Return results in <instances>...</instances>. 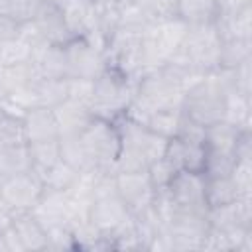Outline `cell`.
I'll return each mask as SVG.
<instances>
[{"label":"cell","instance_id":"cell-37","mask_svg":"<svg viewBox=\"0 0 252 252\" xmlns=\"http://www.w3.org/2000/svg\"><path fill=\"white\" fill-rule=\"evenodd\" d=\"M230 177L240 197H252V161H236Z\"/></svg>","mask_w":252,"mask_h":252},{"label":"cell","instance_id":"cell-22","mask_svg":"<svg viewBox=\"0 0 252 252\" xmlns=\"http://www.w3.org/2000/svg\"><path fill=\"white\" fill-rule=\"evenodd\" d=\"M240 128L226 120H219L215 124L205 126V148L209 152H224V154H234L236 140L240 136Z\"/></svg>","mask_w":252,"mask_h":252},{"label":"cell","instance_id":"cell-34","mask_svg":"<svg viewBox=\"0 0 252 252\" xmlns=\"http://www.w3.org/2000/svg\"><path fill=\"white\" fill-rule=\"evenodd\" d=\"M0 144L2 146H22V144H26L24 130H22V116L6 112L0 118Z\"/></svg>","mask_w":252,"mask_h":252},{"label":"cell","instance_id":"cell-6","mask_svg":"<svg viewBox=\"0 0 252 252\" xmlns=\"http://www.w3.org/2000/svg\"><path fill=\"white\" fill-rule=\"evenodd\" d=\"M165 230H167L171 252L203 250L205 238L209 234L207 211H191V209L177 207Z\"/></svg>","mask_w":252,"mask_h":252},{"label":"cell","instance_id":"cell-10","mask_svg":"<svg viewBox=\"0 0 252 252\" xmlns=\"http://www.w3.org/2000/svg\"><path fill=\"white\" fill-rule=\"evenodd\" d=\"M114 183H116V195L120 201L126 205L130 215H138L146 211L154 197H156V187L148 177V171H116L114 173Z\"/></svg>","mask_w":252,"mask_h":252},{"label":"cell","instance_id":"cell-27","mask_svg":"<svg viewBox=\"0 0 252 252\" xmlns=\"http://www.w3.org/2000/svg\"><path fill=\"white\" fill-rule=\"evenodd\" d=\"M240 130H252V96L230 93L224 98V118Z\"/></svg>","mask_w":252,"mask_h":252},{"label":"cell","instance_id":"cell-11","mask_svg":"<svg viewBox=\"0 0 252 252\" xmlns=\"http://www.w3.org/2000/svg\"><path fill=\"white\" fill-rule=\"evenodd\" d=\"M209 228L220 232H236L252 228V197H238L220 207L207 209Z\"/></svg>","mask_w":252,"mask_h":252},{"label":"cell","instance_id":"cell-32","mask_svg":"<svg viewBox=\"0 0 252 252\" xmlns=\"http://www.w3.org/2000/svg\"><path fill=\"white\" fill-rule=\"evenodd\" d=\"M43 0H0V14L18 24L32 22Z\"/></svg>","mask_w":252,"mask_h":252},{"label":"cell","instance_id":"cell-23","mask_svg":"<svg viewBox=\"0 0 252 252\" xmlns=\"http://www.w3.org/2000/svg\"><path fill=\"white\" fill-rule=\"evenodd\" d=\"M250 59H252V37L220 39V49H219V67L220 69H234Z\"/></svg>","mask_w":252,"mask_h":252},{"label":"cell","instance_id":"cell-19","mask_svg":"<svg viewBox=\"0 0 252 252\" xmlns=\"http://www.w3.org/2000/svg\"><path fill=\"white\" fill-rule=\"evenodd\" d=\"M32 65L37 77L43 79H67L65 47L57 43H45L32 53Z\"/></svg>","mask_w":252,"mask_h":252},{"label":"cell","instance_id":"cell-41","mask_svg":"<svg viewBox=\"0 0 252 252\" xmlns=\"http://www.w3.org/2000/svg\"><path fill=\"white\" fill-rule=\"evenodd\" d=\"M12 217H14V213H12V209L6 205V201H4V197H2V193H0V228L8 226L10 220H12Z\"/></svg>","mask_w":252,"mask_h":252},{"label":"cell","instance_id":"cell-33","mask_svg":"<svg viewBox=\"0 0 252 252\" xmlns=\"http://www.w3.org/2000/svg\"><path fill=\"white\" fill-rule=\"evenodd\" d=\"M236 165L234 154H224V152H209L207 150V159L203 167L205 177H224L230 175Z\"/></svg>","mask_w":252,"mask_h":252},{"label":"cell","instance_id":"cell-8","mask_svg":"<svg viewBox=\"0 0 252 252\" xmlns=\"http://www.w3.org/2000/svg\"><path fill=\"white\" fill-rule=\"evenodd\" d=\"M43 179L37 171L26 169L18 173H8L0 177V193L12 213H26L32 211L37 199L43 193Z\"/></svg>","mask_w":252,"mask_h":252},{"label":"cell","instance_id":"cell-35","mask_svg":"<svg viewBox=\"0 0 252 252\" xmlns=\"http://www.w3.org/2000/svg\"><path fill=\"white\" fill-rule=\"evenodd\" d=\"M146 171H148V177H150V181L154 183L156 189H165V187L171 183V179L175 177V173H177L175 165H173L165 156L154 159V161L148 165Z\"/></svg>","mask_w":252,"mask_h":252},{"label":"cell","instance_id":"cell-18","mask_svg":"<svg viewBox=\"0 0 252 252\" xmlns=\"http://www.w3.org/2000/svg\"><path fill=\"white\" fill-rule=\"evenodd\" d=\"M213 26L220 39L252 37V2L238 6V8L220 10Z\"/></svg>","mask_w":252,"mask_h":252},{"label":"cell","instance_id":"cell-43","mask_svg":"<svg viewBox=\"0 0 252 252\" xmlns=\"http://www.w3.org/2000/svg\"><path fill=\"white\" fill-rule=\"evenodd\" d=\"M8 110H6V102H4V98H0V118L6 114Z\"/></svg>","mask_w":252,"mask_h":252},{"label":"cell","instance_id":"cell-31","mask_svg":"<svg viewBox=\"0 0 252 252\" xmlns=\"http://www.w3.org/2000/svg\"><path fill=\"white\" fill-rule=\"evenodd\" d=\"M32 53H33L32 47L26 41H22L20 37L0 41V69L28 63L32 59Z\"/></svg>","mask_w":252,"mask_h":252},{"label":"cell","instance_id":"cell-4","mask_svg":"<svg viewBox=\"0 0 252 252\" xmlns=\"http://www.w3.org/2000/svg\"><path fill=\"white\" fill-rule=\"evenodd\" d=\"M224 91L219 85L215 71L197 77L183 93L181 98V112L199 122L201 126L215 124L224 118Z\"/></svg>","mask_w":252,"mask_h":252},{"label":"cell","instance_id":"cell-29","mask_svg":"<svg viewBox=\"0 0 252 252\" xmlns=\"http://www.w3.org/2000/svg\"><path fill=\"white\" fill-rule=\"evenodd\" d=\"M59 148H61V159L67 161L69 165H73L77 171H93L96 169L93 159L89 158L81 136H59Z\"/></svg>","mask_w":252,"mask_h":252},{"label":"cell","instance_id":"cell-44","mask_svg":"<svg viewBox=\"0 0 252 252\" xmlns=\"http://www.w3.org/2000/svg\"><path fill=\"white\" fill-rule=\"evenodd\" d=\"M96 4H116L118 0H94Z\"/></svg>","mask_w":252,"mask_h":252},{"label":"cell","instance_id":"cell-45","mask_svg":"<svg viewBox=\"0 0 252 252\" xmlns=\"http://www.w3.org/2000/svg\"><path fill=\"white\" fill-rule=\"evenodd\" d=\"M45 2H55V4H61L63 0H45Z\"/></svg>","mask_w":252,"mask_h":252},{"label":"cell","instance_id":"cell-25","mask_svg":"<svg viewBox=\"0 0 252 252\" xmlns=\"http://www.w3.org/2000/svg\"><path fill=\"white\" fill-rule=\"evenodd\" d=\"M28 156L32 169L37 171L39 175L47 171L51 165H55L61 159V148H59V138L53 140H39V142H28Z\"/></svg>","mask_w":252,"mask_h":252},{"label":"cell","instance_id":"cell-30","mask_svg":"<svg viewBox=\"0 0 252 252\" xmlns=\"http://www.w3.org/2000/svg\"><path fill=\"white\" fill-rule=\"evenodd\" d=\"M81 175V171H77L73 165H69L67 161L59 159L55 165H51L47 171L41 173L43 185L49 189H57V191H69L73 187V183L77 181V177Z\"/></svg>","mask_w":252,"mask_h":252},{"label":"cell","instance_id":"cell-14","mask_svg":"<svg viewBox=\"0 0 252 252\" xmlns=\"http://www.w3.org/2000/svg\"><path fill=\"white\" fill-rule=\"evenodd\" d=\"M22 130H24L26 144L59 138V124H57L53 108L49 106L37 104V106L26 108L22 114Z\"/></svg>","mask_w":252,"mask_h":252},{"label":"cell","instance_id":"cell-17","mask_svg":"<svg viewBox=\"0 0 252 252\" xmlns=\"http://www.w3.org/2000/svg\"><path fill=\"white\" fill-rule=\"evenodd\" d=\"M10 228L16 232L24 252H41L47 250V230L33 217L32 211L16 213L10 220Z\"/></svg>","mask_w":252,"mask_h":252},{"label":"cell","instance_id":"cell-5","mask_svg":"<svg viewBox=\"0 0 252 252\" xmlns=\"http://www.w3.org/2000/svg\"><path fill=\"white\" fill-rule=\"evenodd\" d=\"M81 142L93 159L96 169H110L114 171V163L120 156L122 142L118 128L114 120H104L93 116V120L87 124V128L79 134Z\"/></svg>","mask_w":252,"mask_h":252},{"label":"cell","instance_id":"cell-1","mask_svg":"<svg viewBox=\"0 0 252 252\" xmlns=\"http://www.w3.org/2000/svg\"><path fill=\"white\" fill-rule=\"evenodd\" d=\"M122 150L120 156L114 163V173L116 171H142L148 169V165L161 158L167 146V140L154 134L150 128H146L142 122L132 120L130 116L122 114L114 120Z\"/></svg>","mask_w":252,"mask_h":252},{"label":"cell","instance_id":"cell-2","mask_svg":"<svg viewBox=\"0 0 252 252\" xmlns=\"http://www.w3.org/2000/svg\"><path fill=\"white\" fill-rule=\"evenodd\" d=\"M219 49L220 37L213 24L187 26L179 49L167 61L191 73L193 77H201L219 69Z\"/></svg>","mask_w":252,"mask_h":252},{"label":"cell","instance_id":"cell-16","mask_svg":"<svg viewBox=\"0 0 252 252\" xmlns=\"http://www.w3.org/2000/svg\"><path fill=\"white\" fill-rule=\"evenodd\" d=\"M59 6L73 37H93L96 20L94 0H63Z\"/></svg>","mask_w":252,"mask_h":252},{"label":"cell","instance_id":"cell-26","mask_svg":"<svg viewBox=\"0 0 252 252\" xmlns=\"http://www.w3.org/2000/svg\"><path fill=\"white\" fill-rule=\"evenodd\" d=\"M240 197L230 175L224 177H205V205L207 209L228 205Z\"/></svg>","mask_w":252,"mask_h":252},{"label":"cell","instance_id":"cell-40","mask_svg":"<svg viewBox=\"0 0 252 252\" xmlns=\"http://www.w3.org/2000/svg\"><path fill=\"white\" fill-rule=\"evenodd\" d=\"M20 28H22V24H18V22L10 20L8 16L0 14V41L16 39L20 35Z\"/></svg>","mask_w":252,"mask_h":252},{"label":"cell","instance_id":"cell-7","mask_svg":"<svg viewBox=\"0 0 252 252\" xmlns=\"http://www.w3.org/2000/svg\"><path fill=\"white\" fill-rule=\"evenodd\" d=\"M32 213L43 224L45 230L59 228V226H71L73 220L87 217V211L79 207L67 191H57L49 187H43V193L37 199Z\"/></svg>","mask_w":252,"mask_h":252},{"label":"cell","instance_id":"cell-28","mask_svg":"<svg viewBox=\"0 0 252 252\" xmlns=\"http://www.w3.org/2000/svg\"><path fill=\"white\" fill-rule=\"evenodd\" d=\"M67 98V79H43L39 77L33 85V106L55 108Z\"/></svg>","mask_w":252,"mask_h":252},{"label":"cell","instance_id":"cell-9","mask_svg":"<svg viewBox=\"0 0 252 252\" xmlns=\"http://www.w3.org/2000/svg\"><path fill=\"white\" fill-rule=\"evenodd\" d=\"M63 47L67 59V77L94 79L106 67L104 47L87 37H71Z\"/></svg>","mask_w":252,"mask_h":252},{"label":"cell","instance_id":"cell-21","mask_svg":"<svg viewBox=\"0 0 252 252\" xmlns=\"http://www.w3.org/2000/svg\"><path fill=\"white\" fill-rule=\"evenodd\" d=\"M220 12L217 0H177V18L187 26L213 24Z\"/></svg>","mask_w":252,"mask_h":252},{"label":"cell","instance_id":"cell-12","mask_svg":"<svg viewBox=\"0 0 252 252\" xmlns=\"http://www.w3.org/2000/svg\"><path fill=\"white\" fill-rule=\"evenodd\" d=\"M179 209L207 211L205 205V175L197 171H177L165 187Z\"/></svg>","mask_w":252,"mask_h":252},{"label":"cell","instance_id":"cell-36","mask_svg":"<svg viewBox=\"0 0 252 252\" xmlns=\"http://www.w3.org/2000/svg\"><path fill=\"white\" fill-rule=\"evenodd\" d=\"M228 71H230V93L252 96V59Z\"/></svg>","mask_w":252,"mask_h":252},{"label":"cell","instance_id":"cell-42","mask_svg":"<svg viewBox=\"0 0 252 252\" xmlns=\"http://www.w3.org/2000/svg\"><path fill=\"white\" fill-rule=\"evenodd\" d=\"M8 148H10V146H2V144H0V177H4V175L8 173V169H6V158H8Z\"/></svg>","mask_w":252,"mask_h":252},{"label":"cell","instance_id":"cell-13","mask_svg":"<svg viewBox=\"0 0 252 252\" xmlns=\"http://www.w3.org/2000/svg\"><path fill=\"white\" fill-rule=\"evenodd\" d=\"M33 28L39 32V35L43 37L45 43H57V45H65L73 35L67 28V22L63 18L61 6L55 2H41L35 16L32 18Z\"/></svg>","mask_w":252,"mask_h":252},{"label":"cell","instance_id":"cell-38","mask_svg":"<svg viewBox=\"0 0 252 252\" xmlns=\"http://www.w3.org/2000/svg\"><path fill=\"white\" fill-rule=\"evenodd\" d=\"M91 96H93V79L67 77V98L83 102L89 106Z\"/></svg>","mask_w":252,"mask_h":252},{"label":"cell","instance_id":"cell-39","mask_svg":"<svg viewBox=\"0 0 252 252\" xmlns=\"http://www.w3.org/2000/svg\"><path fill=\"white\" fill-rule=\"evenodd\" d=\"M175 138H183V140H189V142L205 144V126H201L199 122H195V120H191V118H187V116L183 114Z\"/></svg>","mask_w":252,"mask_h":252},{"label":"cell","instance_id":"cell-46","mask_svg":"<svg viewBox=\"0 0 252 252\" xmlns=\"http://www.w3.org/2000/svg\"><path fill=\"white\" fill-rule=\"evenodd\" d=\"M2 230V228H0ZM0 252H4V246H2V238H0Z\"/></svg>","mask_w":252,"mask_h":252},{"label":"cell","instance_id":"cell-20","mask_svg":"<svg viewBox=\"0 0 252 252\" xmlns=\"http://www.w3.org/2000/svg\"><path fill=\"white\" fill-rule=\"evenodd\" d=\"M57 124H59V136H77L81 134L87 124L93 120V112L87 104L65 98L61 104L53 108Z\"/></svg>","mask_w":252,"mask_h":252},{"label":"cell","instance_id":"cell-15","mask_svg":"<svg viewBox=\"0 0 252 252\" xmlns=\"http://www.w3.org/2000/svg\"><path fill=\"white\" fill-rule=\"evenodd\" d=\"M163 156L175 165L177 171H197L203 173L207 148L199 142H189L183 138H169Z\"/></svg>","mask_w":252,"mask_h":252},{"label":"cell","instance_id":"cell-24","mask_svg":"<svg viewBox=\"0 0 252 252\" xmlns=\"http://www.w3.org/2000/svg\"><path fill=\"white\" fill-rule=\"evenodd\" d=\"M181 118H183L181 108H156V110H152L144 118L142 124L146 128H150L154 134L169 140V138H175L177 136Z\"/></svg>","mask_w":252,"mask_h":252},{"label":"cell","instance_id":"cell-3","mask_svg":"<svg viewBox=\"0 0 252 252\" xmlns=\"http://www.w3.org/2000/svg\"><path fill=\"white\" fill-rule=\"evenodd\" d=\"M136 79L106 65L93 79V96L89 108L93 116L104 120H116L122 116L134 96Z\"/></svg>","mask_w":252,"mask_h":252}]
</instances>
